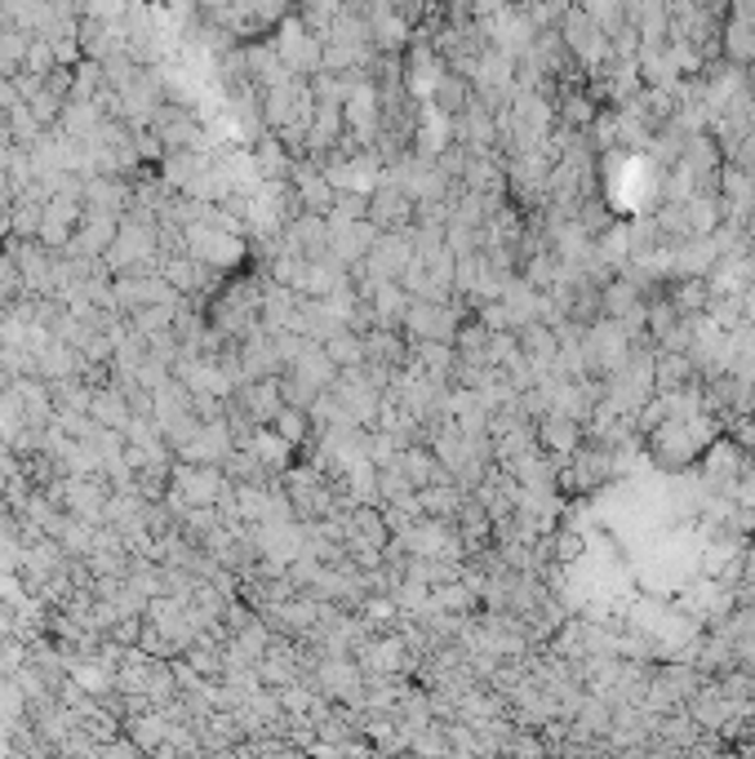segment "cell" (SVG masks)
<instances>
[{"mask_svg": "<svg viewBox=\"0 0 755 759\" xmlns=\"http://www.w3.org/2000/svg\"><path fill=\"white\" fill-rule=\"evenodd\" d=\"M409 263H413V241H409V232H382V236L374 241V249L365 254V263H356V267H352L356 289H360V293H369L374 284L400 280Z\"/></svg>", "mask_w": 755, "mask_h": 759, "instance_id": "1", "label": "cell"}, {"mask_svg": "<svg viewBox=\"0 0 755 759\" xmlns=\"http://www.w3.org/2000/svg\"><path fill=\"white\" fill-rule=\"evenodd\" d=\"M271 45L280 49V58H285V67H289L293 76H315L320 63H325V41H320L298 14H285V19H280Z\"/></svg>", "mask_w": 755, "mask_h": 759, "instance_id": "2", "label": "cell"}, {"mask_svg": "<svg viewBox=\"0 0 755 759\" xmlns=\"http://www.w3.org/2000/svg\"><path fill=\"white\" fill-rule=\"evenodd\" d=\"M400 330L409 343H454L458 338V311L449 302H431V298H413Z\"/></svg>", "mask_w": 755, "mask_h": 759, "instance_id": "3", "label": "cell"}, {"mask_svg": "<svg viewBox=\"0 0 755 759\" xmlns=\"http://www.w3.org/2000/svg\"><path fill=\"white\" fill-rule=\"evenodd\" d=\"M343 121H347V134L356 147H378V134H382V89L378 80H360L352 89V98L343 102Z\"/></svg>", "mask_w": 755, "mask_h": 759, "instance_id": "4", "label": "cell"}, {"mask_svg": "<svg viewBox=\"0 0 755 759\" xmlns=\"http://www.w3.org/2000/svg\"><path fill=\"white\" fill-rule=\"evenodd\" d=\"M187 254L232 276L245 263L249 249H245V236H236V232H219V227H209V223H191L187 227Z\"/></svg>", "mask_w": 755, "mask_h": 759, "instance_id": "5", "label": "cell"}, {"mask_svg": "<svg viewBox=\"0 0 755 759\" xmlns=\"http://www.w3.org/2000/svg\"><path fill=\"white\" fill-rule=\"evenodd\" d=\"M311 680H315V689L325 693V697H338V702H347V706H365V671H360V662H352L347 654L343 658H320L315 662V671H311Z\"/></svg>", "mask_w": 755, "mask_h": 759, "instance_id": "6", "label": "cell"}, {"mask_svg": "<svg viewBox=\"0 0 755 759\" xmlns=\"http://www.w3.org/2000/svg\"><path fill=\"white\" fill-rule=\"evenodd\" d=\"M112 298H116V311L130 315L152 302H182L187 293H178L160 271H152V276H112Z\"/></svg>", "mask_w": 755, "mask_h": 759, "instance_id": "7", "label": "cell"}, {"mask_svg": "<svg viewBox=\"0 0 755 759\" xmlns=\"http://www.w3.org/2000/svg\"><path fill=\"white\" fill-rule=\"evenodd\" d=\"M232 449H236L232 426H227V417H219V422H200V431H196V436L174 458L178 462H196V467H223Z\"/></svg>", "mask_w": 755, "mask_h": 759, "instance_id": "8", "label": "cell"}, {"mask_svg": "<svg viewBox=\"0 0 755 759\" xmlns=\"http://www.w3.org/2000/svg\"><path fill=\"white\" fill-rule=\"evenodd\" d=\"M356 662H360V671L365 676H404L409 667H413V654H409V644H404V635H369L360 648H356Z\"/></svg>", "mask_w": 755, "mask_h": 759, "instance_id": "9", "label": "cell"}, {"mask_svg": "<svg viewBox=\"0 0 755 759\" xmlns=\"http://www.w3.org/2000/svg\"><path fill=\"white\" fill-rule=\"evenodd\" d=\"M227 476L223 467H196V462H174V476H169V489L187 502V506H209L219 502Z\"/></svg>", "mask_w": 755, "mask_h": 759, "instance_id": "10", "label": "cell"}, {"mask_svg": "<svg viewBox=\"0 0 755 759\" xmlns=\"http://www.w3.org/2000/svg\"><path fill=\"white\" fill-rule=\"evenodd\" d=\"M116 232H121V219H116V213H107V209H85V219L76 223V232H71V241H67L63 254L102 258L107 249H112Z\"/></svg>", "mask_w": 755, "mask_h": 759, "instance_id": "11", "label": "cell"}, {"mask_svg": "<svg viewBox=\"0 0 755 759\" xmlns=\"http://www.w3.org/2000/svg\"><path fill=\"white\" fill-rule=\"evenodd\" d=\"M413 209H418V200L387 178H378V187L369 191V223L378 232H404L413 223Z\"/></svg>", "mask_w": 755, "mask_h": 759, "instance_id": "12", "label": "cell"}, {"mask_svg": "<svg viewBox=\"0 0 755 759\" xmlns=\"http://www.w3.org/2000/svg\"><path fill=\"white\" fill-rule=\"evenodd\" d=\"M378 236H382V232H378L369 219H330V254H334L338 263H347V267L365 263V254L374 249Z\"/></svg>", "mask_w": 755, "mask_h": 759, "instance_id": "13", "label": "cell"}, {"mask_svg": "<svg viewBox=\"0 0 755 759\" xmlns=\"http://www.w3.org/2000/svg\"><path fill=\"white\" fill-rule=\"evenodd\" d=\"M280 245H289L302 258H325L330 254V219L325 213H307V209L293 213L280 232Z\"/></svg>", "mask_w": 755, "mask_h": 759, "instance_id": "14", "label": "cell"}, {"mask_svg": "<svg viewBox=\"0 0 755 759\" xmlns=\"http://www.w3.org/2000/svg\"><path fill=\"white\" fill-rule=\"evenodd\" d=\"M404 89L413 93V98H431V89H436V80L449 71L445 67V58H441V49L436 45H426V41H409V54H404Z\"/></svg>", "mask_w": 755, "mask_h": 759, "instance_id": "15", "label": "cell"}, {"mask_svg": "<svg viewBox=\"0 0 755 759\" xmlns=\"http://www.w3.org/2000/svg\"><path fill=\"white\" fill-rule=\"evenodd\" d=\"M80 219H85V196H49L36 241L49 245V249H67V241H71V232H76Z\"/></svg>", "mask_w": 755, "mask_h": 759, "instance_id": "16", "label": "cell"}, {"mask_svg": "<svg viewBox=\"0 0 755 759\" xmlns=\"http://www.w3.org/2000/svg\"><path fill=\"white\" fill-rule=\"evenodd\" d=\"M241 373H245V382H254V378H280L285 373V360H280V351L271 343L267 324L241 343Z\"/></svg>", "mask_w": 755, "mask_h": 759, "instance_id": "17", "label": "cell"}, {"mask_svg": "<svg viewBox=\"0 0 755 759\" xmlns=\"http://www.w3.org/2000/svg\"><path fill=\"white\" fill-rule=\"evenodd\" d=\"M134 204V182H125V174H93L85 178V209H107V213H121Z\"/></svg>", "mask_w": 755, "mask_h": 759, "instance_id": "18", "label": "cell"}, {"mask_svg": "<svg viewBox=\"0 0 755 759\" xmlns=\"http://www.w3.org/2000/svg\"><path fill=\"white\" fill-rule=\"evenodd\" d=\"M236 404L258 422V426H271V417L280 413L285 395H280V378H254V382H241L236 391Z\"/></svg>", "mask_w": 755, "mask_h": 759, "instance_id": "19", "label": "cell"}, {"mask_svg": "<svg viewBox=\"0 0 755 759\" xmlns=\"http://www.w3.org/2000/svg\"><path fill=\"white\" fill-rule=\"evenodd\" d=\"M169 724H174V719H169L160 706H147V711L125 715V719H121V733L134 737L138 750H152V755H156V750L165 746V737H169Z\"/></svg>", "mask_w": 755, "mask_h": 759, "instance_id": "20", "label": "cell"}, {"mask_svg": "<svg viewBox=\"0 0 755 759\" xmlns=\"http://www.w3.org/2000/svg\"><path fill=\"white\" fill-rule=\"evenodd\" d=\"M254 165L263 174V182H289V169H293V156L285 147V138L276 130H263L254 138Z\"/></svg>", "mask_w": 755, "mask_h": 759, "instance_id": "21", "label": "cell"}, {"mask_svg": "<svg viewBox=\"0 0 755 759\" xmlns=\"http://www.w3.org/2000/svg\"><path fill=\"white\" fill-rule=\"evenodd\" d=\"M396 467L409 476L413 489H426V484H436V480H449L445 462L431 454V445H426V449H422V445H404V449L396 454Z\"/></svg>", "mask_w": 755, "mask_h": 759, "instance_id": "22", "label": "cell"}, {"mask_svg": "<svg viewBox=\"0 0 755 759\" xmlns=\"http://www.w3.org/2000/svg\"><path fill=\"white\" fill-rule=\"evenodd\" d=\"M89 413H93V422H98V426H112V431H125V426H130V417H134L130 395H125L121 387H112V382L93 387V395H89Z\"/></svg>", "mask_w": 755, "mask_h": 759, "instance_id": "23", "label": "cell"}, {"mask_svg": "<svg viewBox=\"0 0 755 759\" xmlns=\"http://www.w3.org/2000/svg\"><path fill=\"white\" fill-rule=\"evenodd\" d=\"M80 369H85V356H80L71 343H63V338H54L49 347L36 351V378H45V382L71 378V373H80Z\"/></svg>", "mask_w": 755, "mask_h": 759, "instance_id": "24", "label": "cell"}, {"mask_svg": "<svg viewBox=\"0 0 755 759\" xmlns=\"http://www.w3.org/2000/svg\"><path fill=\"white\" fill-rule=\"evenodd\" d=\"M369 302H374V315H378V324L382 330H400V320H404V311H409V289L400 284V280H387V284H374L369 293H365Z\"/></svg>", "mask_w": 755, "mask_h": 759, "instance_id": "25", "label": "cell"}, {"mask_svg": "<svg viewBox=\"0 0 755 759\" xmlns=\"http://www.w3.org/2000/svg\"><path fill=\"white\" fill-rule=\"evenodd\" d=\"M245 67H249V80H254L258 89L285 85V80L293 76V71L285 67V58H280L276 45H249V49H245Z\"/></svg>", "mask_w": 755, "mask_h": 759, "instance_id": "26", "label": "cell"}, {"mask_svg": "<svg viewBox=\"0 0 755 759\" xmlns=\"http://www.w3.org/2000/svg\"><path fill=\"white\" fill-rule=\"evenodd\" d=\"M698 445H702V440H693V426H680V422H667L658 436H654V449H658V458H663L667 467H680L685 458H693Z\"/></svg>", "mask_w": 755, "mask_h": 759, "instance_id": "27", "label": "cell"}, {"mask_svg": "<svg viewBox=\"0 0 755 759\" xmlns=\"http://www.w3.org/2000/svg\"><path fill=\"white\" fill-rule=\"evenodd\" d=\"M223 476H227L232 484H271V480H276V471H271L254 449H232L227 462H223Z\"/></svg>", "mask_w": 755, "mask_h": 759, "instance_id": "28", "label": "cell"}, {"mask_svg": "<svg viewBox=\"0 0 755 759\" xmlns=\"http://www.w3.org/2000/svg\"><path fill=\"white\" fill-rule=\"evenodd\" d=\"M418 502H422V515H436V520H454L458 506L467 502L463 489H454L449 480H436V484H426L418 489Z\"/></svg>", "mask_w": 755, "mask_h": 759, "instance_id": "29", "label": "cell"}, {"mask_svg": "<svg viewBox=\"0 0 755 759\" xmlns=\"http://www.w3.org/2000/svg\"><path fill=\"white\" fill-rule=\"evenodd\" d=\"M249 449L276 471V476H285V467H289V454H293V445L280 436V431L276 426H258L254 431V440H249Z\"/></svg>", "mask_w": 755, "mask_h": 759, "instance_id": "30", "label": "cell"}, {"mask_svg": "<svg viewBox=\"0 0 755 759\" xmlns=\"http://www.w3.org/2000/svg\"><path fill=\"white\" fill-rule=\"evenodd\" d=\"M271 426L280 431V436H285L293 449H307V445H311V431H315V426H311V413L298 409V404H280V413L271 417Z\"/></svg>", "mask_w": 755, "mask_h": 759, "instance_id": "31", "label": "cell"}, {"mask_svg": "<svg viewBox=\"0 0 755 759\" xmlns=\"http://www.w3.org/2000/svg\"><path fill=\"white\" fill-rule=\"evenodd\" d=\"M467 102H471L467 80H463V76H454V71H445V76L436 80V89H431V107H441V112H449V116H458Z\"/></svg>", "mask_w": 755, "mask_h": 759, "instance_id": "32", "label": "cell"}, {"mask_svg": "<svg viewBox=\"0 0 755 759\" xmlns=\"http://www.w3.org/2000/svg\"><path fill=\"white\" fill-rule=\"evenodd\" d=\"M330 351V360L338 365V369H352V365H365V334H356V330H343V334H334V338H325L320 343Z\"/></svg>", "mask_w": 755, "mask_h": 759, "instance_id": "33", "label": "cell"}, {"mask_svg": "<svg viewBox=\"0 0 755 759\" xmlns=\"http://www.w3.org/2000/svg\"><path fill=\"white\" fill-rule=\"evenodd\" d=\"M41 219H45V204H36V200H14L10 204V232L23 236V241L41 236Z\"/></svg>", "mask_w": 755, "mask_h": 759, "instance_id": "34", "label": "cell"}, {"mask_svg": "<svg viewBox=\"0 0 755 759\" xmlns=\"http://www.w3.org/2000/svg\"><path fill=\"white\" fill-rule=\"evenodd\" d=\"M174 311H178V302H152V306L130 311V324L138 334H156V330H165V324H174Z\"/></svg>", "mask_w": 755, "mask_h": 759, "instance_id": "35", "label": "cell"}, {"mask_svg": "<svg viewBox=\"0 0 755 759\" xmlns=\"http://www.w3.org/2000/svg\"><path fill=\"white\" fill-rule=\"evenodd\" d=\"M160 276H165L178 293H196V258H191V254H169L165 267H160Z\"/></svg>", "mask_w": 755, "mask_h": 759, "instance_id": "36", "label": "cell"}, {"mask_svg": "<svg viewBox=\"0 0 755 759\" xmlns=\"http://www.w3.org/2000/svg\"><path fill=\"white\" fill-rule=\"evenodd\" d=\"M27 293V280H23V267H19V258H10L5 249H0V302H14V298H23Z\"/></svg>", "mask_w": 755, "mask_h": 759, "instance_id": "37", "label": "cell"}, {"mask_svg": "<svg viewBox=\"0 0 755 759\" xmlns=\"http://www.w3.org/2000/svg\"><path fill=\"white\" fill-rule=\"evenodd\" d=\"M574 436H578V431H574V422L560 413V417H547V426H543V440H547V449H574Z\"/></svg>", "mask_w": 755, "mask_h": 759, "instance_id": "38", "label": "cell"}, {"mask_svg": "<svg viewBox=\"0 0 755 759\" xmlns=\"http://www.w3.org/2000/svg\"><path fill=\"white\" fill-rule=\"evenodd\" d=\"M689 378V360H680V356H667L663 365H658V382L663 387H680Z\"/></svg>", "mask_w": 755, "mask_h": 759, "instance_id": "39", "label": "cell"}, {"mask_svg": "<svg viewBox=\"0 0 755 759\" xmlns=\"http://www.w3.org/2000/svg\"><path fill=\"white\" fill-rule=\"evenodd\" d=\"M107 635H112L116 644H138V635H143V617H121Z\"/></svg>", "mask_w": 755, "mask_h": 759, "instance_id": "40", "label": "cell"}, {"mask_svg": "<svg viewBox=\"0 0 755 759\" xmlns=\"http://www.w3.org/2000/svg\"><path fill=\"white\" fill-rule=\"evenodd\" d=\"M343 5H347V10H360V5H365V0H343Z\"/></svg>", "mask_w": 755, "mask_h": 759, "instance_id": "41", "label": "cell"}, {"mask_svg": "<svg viewBox=\"0 0 755 759\" xmlns=\"http://www.w3.org/2000/svg\"><path fill=\"white\" fill-rule=\"evenodd\" d=\"M0 320H5V302H0Z\"/></svg>", "mask_w": 755, "mask_h": 759, "instance_id": "42", "label": "cell"}, {"mask_svg": "<svg viewBox=\"0 0 755 759\" xmlns=\"http://www.w3.org/2000/svg\"><path fill=\"white\" fill-rule=\"evenodd\" d=\"M0 209H10V204H0Z\"/></svg>", "mask_w": 755, "mask_h": 759, "instance_id": "43", "label": "cell"}]
</instances>
